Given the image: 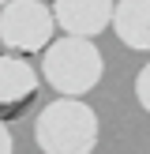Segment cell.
I'll use <instances>...</instances> for the list:
<instances>
[{"label":"cell","mask_w":150,"mask_h":154,"mask_svg":"<svg viewBox=\"0 0 150 154\" xmlns=\"http://www.w3.org/2000/svg\"><path fill=\"white\" fill-rule=\"evenodd\" d=\"M34 139L45 154H90L98 143V113L82 98H56L38 113Z\"/></svg>","instance_id":"obj_1"},{"label":"cell","mask_w":150,"mask_h":154,"mask_svg":"<svg viewBox=\"0 0 150 154\" xmlns=\"http://www.w3.org/2000/svg\"><path fill=\"white\" fill-rule=\"evenodd\" d=\"M105 72V60L90 38H71L64 34L60 42H49L41 57V75L60 98H82L98 87Z\"/></svg>","instance_id":"obj_2"},{"label":"cell","mask_w":150,"mask_h":154,"mask_svg":"<svg viewBox=\"0 0 150 154\" xmlns=\"http://www.w3.org/2000/svg\"><path fill=\"white\" fill-rule=\"evenodd\" d=\"M52 30H56V15L41 0H8L0 8V42L8 49L19 53L49 49Z\"/></svg>","instance_id":"obj_3"},{"label":"cell","mask_w":150,"mask_h":154,"mask_svg":"<svg viewBox=\"0 0 150 154\" xmlns=\"http://www.w3.org/2000/svg\"><path fill=\"white\" fill-rule=\"evenodd\" d=\"M116 0H52L56 26L71 38H98L105 26H112Z\"/></svg>","instance_id":"obj_4"},{"label":"cell","mask_w":150,"mask_h":154,"mask_svg":"<svg viewBox=\"0 0 150 154\" xmlns=\"http://www.w3.org/2000/svg\"><path fill=\"white\" fill-rule=\"evenodd\" d=\"M112 30L128 49H150V0H116Z\"/></svg>","instance_id":"obj_5"},{"label":"cell","mask_w":150,"mask_h":154,"mask_svg":"<svg viewBox=\"0 0 150 154\" xmlns=\"http://www.w3.org/2000/svg\"><path fill=\"white\" fill-rule=\"evenodd\" d=\"M38 90V72L22 57H0V109L22 105Z\"/></svg>","instance_id":"obj_6"},{"label":"cell","mask_w":150,"mask_h":154,"mask_svg":"<svg viewBox=\"0 0 150 154\" xmlns=\"http://www.w3.org/2000/svg\"><path fill=\"white\" fill-rule=\"evenodd\" d=\"M135 98H139V105L150 113V64L142 68V72H139V79H135Z\"/></svg>","instance_id":"obj_7"},{"label":"cell","mask_w":150,"mask_h":154,"mask_svg":"<svg viewBox=\"0 0 150 154\" xmlns=\"http://www.w3.org/2000/svg\"><path fill=\"white\" fill-rule=\"evenodd\" d=\"M11 147H15V135H11V128L0 120V154H11Z\"/></svg>","instance_id":"obj_8"},{"label":"cell","mask_w":150,"mask_h":154,"mask_svg":"<svg viewBox=\"0 0 150 154\" xmlns=\"http://www.w3.org/2000/svg\"><path fill=\"white\" fill-rule=\"evenodd\" d=\"M4 4H8V0H0V8H4Z\"/></svg>","instance_id":"obj_9"}]
</instances>
